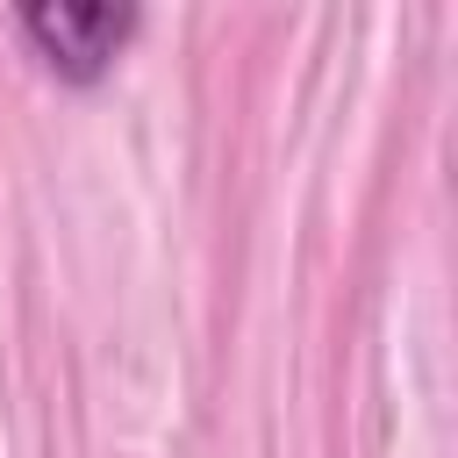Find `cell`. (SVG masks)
Returning a JSON list of instances; mask_svg holds the SVG:
<instances>
[{
	"label": "cell",
	"instance_id": "obj_1",
	"mask_svg": "<svg viewBox=\"0 0 458 458\" xmlns=\"http://www.w3.org/2000/svg\"><path fill=\"white\" fill-rule=\"evenodd\" d=\"M14 29L43 50V64H50L57 79L93 86V79L122 57V43L143 29V14H136V7H114V0H29V7L14 14Z\"/></svg>",
	"mask_w": 458,
	"mask_h": 458
}]
</instances>
